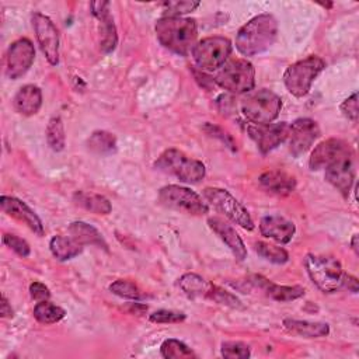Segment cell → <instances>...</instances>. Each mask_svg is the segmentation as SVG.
<instances>
[{"mask_svg":"<svg viewBox=\"0 0 359 359\" xmlns=\"http://www.w3.org/2000/svg\"><path fill=\"white\" fill-rule=\"evenodd\" d=\"M14 109L24 116L35 115L42 105V91L38 86L25 84L22 86L13 98Z\"/></svg>","mask_w":359,"mask_h":359,"instance_id":"22","label":"cell"},{"mask_svg":"<svg viewBox=\"0 0 359 359\" xmlns=\"http://www.w3.org/2000/svg\"><path fill=\"white\" fill-rule=\"evenodd\" d=\"M93 15L98 20V27H100V35H101V42L100 48L102 52L109 53L115 49L116 42H118V35H116V27L114 24V18L109 13V1H93L90 4Z\"/></svg>","mask_w":359,"mask_h":359,"instance_id":"16","label":"cell"},{"mask_svg":"<svg viewBox=\"0 0 359 359\" xmlns=\"http://www.w3.org/2000/svg\"><path fill=\"white\" fill-rule=\"evenodd\" d=\"M158 201L165 208L192 215H206L209 208L208 203L194 191L181 185H165L158 191Z\"/></svg>","mask_w":359,"mask_h":359,"instance_id":"9","label":"cell"},{"mask_svg":"<svg viewBox=\"0 0 359 359\" xmlns=\"http://www.w3.org/2000/svg\"><path fill=\"white\" fill-rule=\"evenodd\" d=\"M31 22L42 53L52 66H56L59 63V32L55 24L48 15L38 11L32 13Z\"/></svg>","mask_w":359,"mask_h":359,"instance_id":"11","label":"cell"},{"mask_svg":"<svg viewBox=\"0 0 359 359\" xmlns=\"http://www.w3.org/2000/svg\"><path fill=\"white\" fill-rule=\"evenodd\" d=\"M259 231L264 237L271 238L279 244H287L296 231L293 222L278 216L268 215L259 220Z\"/></svg>","mask_w":359,"mask_h":359,"instance_id":"19","label":"cell"},{"mask_svg":"<svg viewBox=\"0 0 359 359\" xmlns=\"http://www.w3.org/2000/svg\"><path fill=\"white\" fill-rule=\"evenodd\" d=\"M160 171L168 172L187 184H198L205 177V165L202 161L188 157L177 149L164 150L154 163Z\"/></svg>","mask_w":359,"mask_h":359,"instance_id":"4","label":"cell"},{"mask_svg":"<svg viewBox=\"0 0 359 359\" xmlns=\"http://www.w3.org/2000/svg\"><path fill=\"white\" fill-rule=\"evenodd\" d=\"M52 255L59 261H67L83 251V245L72 236H55L49 243Z\"/></svg>","mask_w":359,"mask_h":359,"instance_id":"27","label":"cell"},{"mask_svg":"<svg viewBox=\"0 0 359 359\" xmlns=\"http://www.w3.org/2000/svg\"><path fill=\"white\" fill-rule=\"evenodd\" d=\"M65 316L66 311L60 306H56L49 300L38 302L34 307V317L41 324H55L60 321Z\"/></svg>","mask_w":359,"mask_h":359,"instance_id":"30","label":"cell"},{"mask_svg":"<svg viewBox=\"0 0 359 359\" xmlns=\"http://www.w3.org/2000/svg\"><path fill=\"white\" fill-rule=\"evenodd\" d=\"M195 65L203 72H215L220 69L231 53V42L224 36H208L201 39L192 48Z\"/></svg>","mask_w":359,"mask_h":359,"instance_id":"8","label":"cell"},{"mask_svg":"<svg viewBox=\"0 0 359 359\" xmlns=\"http://www.w3.org/2000/svg\"><path fill=\"white\" fill-rule=\"evenodd\" d=\"M73 202L77 206L95 215H109L112 210L111 202L104 195H100V194L77 191L73 195Z\"/></svg>","mask_w":359,"mask_h":359,"instance_id":"26","label":"cell"},{"mask_svg":"<svg viewBox=\"0 0 359 359\" xmlns=\"http://www.w3.org/2000/svg\"><path fill=\"white\" fill-rule=\"evenodd\" d=\"M344 286L348 287V290H351L352 293H356L358 292V279L355 276H352V275H346L345 273Z\"/></svg>","mask_w":359,"mask_h":359,"instance_id":"43","label":"cell"},{"mask_svg":"<svg viewBox=\"0 0 359 359\" xmlns=\"http://www.w3.org/2000/svg\"><path fill=\"white\" fill-rule=\"evenodd\" d=\"M3 243H4L8 248H11L17 255H20L21 258H27V257L29 255V252H31L29 244H28L24 238H21V237H18V236H15V234L6 233V234L3 236Z\"/></svg>","mask_w":359,"mask_h":359,"instance_id":"38","label":"cell"},{"mask_svg":"<svg viewBox=\"0 0 359 359\" xmlns=\"http://www.w3.org/2000/svg\"><path fill=\"white\" fill-rule=\"evenodd\" d=\"M341 112L351 119L352 122L358 121V93H352L351 97H348L342 104H341Z\"/></svg>","mask_w":359,"mask_h":359,"instance_id":"40","label":"cell"},{"mask_svg":"<svg viewBox=\"0 0 359 359\" xmlns=\"http://www.w3.org/2000/svg\"><path fill=\"white\" fill-rule=\"evenodd\" d=\"M29 294L34 300L36 302H43V300H49L50 297V290L46 285H43L42 282H32L29 285Z\"/></svg>","mask_w":359,"mask_h":359,"instance_id":"41","label":"cell"},{"mask_svg":"<svg viewBox=\"0 0 359 359\" xmlns=\"http://www.w3.org/2000/svg\"><path fill=\"white\" fill-rule=\"evenodd\" d=\"M280 109V97L268 88L252 91L241 101L243 115L254 125L272 123V121L278 118Z\"/></svg>","mask_w":359,"mask_h":359,"instance_id":"5","label":"cell"},{"mask_svg":"<svg viewBox=\"0 0 359 359\" xmlns=\"http://www.w3.org/2000/svg\"><path fill=\"white\" fill-rule=\"evenodd\" d=\"M306 271L311 282L324 293H332L344 286L345 272L341 262L330 255L307 254L304 258Z\"/></svg>","mask_w":359,"mask_h":359,"instance_id":"3","label":"cell"},{"mask_svg":"<svg viewBox=\"0 0 359 359\" xmlns=\"http://www.w3.org/2000/svg\"><path fill=\"white\" fill-rule=\"evenodd\" d=\"M35 48L32 42L27 38H20L14 41L6 56V74L11 80H17L24 76L34 63Z\"/></svg>","mask_w":359,"mask_h":359,"instance_id":"12","label":"cell"},{"mask_svg":"<svg viewBox=\"0 0 359 359\" xmlns=\"http://www.w3.org/2000/svg\"><path fill=\"white\" fill-rule=\"evenodd\" d=\"M252 282L264 290V293L276 302H292L296 300L299 297H302L304 294V289L302 286H286V285H276L272 283L271 280H268L266 278L261 276V275H255L252 278Z\"/></svg>","mask_w":359,"mask_h":359,"instance_id":"23","label":"cell"},{"mask_svg":"<svg viewBox=\"0 0 359 359\" xmlns=\"http://www.w3.org/2000/svg\"><path fill=\"white\" fill-rule=\"evenodd\" d=\"M348 156H352V150L349 144L341 139L331 137L318 143L314 147L309 158V167L310 170L317 171L321 168H327L332 163Z\"/></svg>","mask_w":359,"mask_h":359,"instance_id":"15","label":"cell"},{"mask_svg":"<svg viewBox=\"0 0 359 359\" xmlns=\"http://www.w3.org/2000/svg\"><path fill=\"white\" fill-rule=\"evenodd\" d=\"M0 314L1 317L7 318V317H13V309L7 300V297L3 294L1 296V304H0Z\"/></svg>","mask_w":359,"mask_h":359,"instance_id":"42","label":"cell"},{"mask_svg":"<svg viewBox=\"0 0 359 359\" xmlns=\"http://www.w3.org/2000/svg\"><path fill=\"white\" fill-rule=\"evenodd\" d=\"M255 251L259 257L273 264H285L289 259V254L285 248L265 243V241L255 243Z\"/></svg>","mask_w":359,"mask_h":359,"instance_id":"34","label":"cell"},{"mask_svg":"<svg viewBox=\"0 0 359 359\" xmlns=\"http://www.w3.org/2000/svg\"><path fill=\"white\" fill-rule=\"evenodd\" d=\"M205 297H208L219 304L231 307V309H241V302L238 300V297H236L233 293H230L219 286H215V285L209 286V290Z\"/></svg>","mask_w":359,"mask_h":359,"instance_id":"35","label":"cell"},{"mask_svg":"<svg viewBox=\"0 0 359 359\" xmlns=\"http://www.w3.org/2000/svg\"><path fill=\"white\" fill-rule=\"evenodd\" d=\"M150 321L157 324H168V323H181L185 320V314L172 310H157L150 314Z\"/></svg>","mask_w":359,"mask_h":359,"instance_id":"39","label":"cell"},{"mask_svg":"<svg viewBox=\"0 0 359 359\" xmlns=\"http://www.w3.org/2000/svg\"><path fill=\"white\" fill-rule=\"evenodd\" d=\"M199 1H165L163 4L167 11V17H181L199 7Z\"/></svg>","mask_w":359,"mask_h":359,"instance_id":"37","label":"cell"},{"mask_svg":"<svg viewBox=\"0 0 359 359\" xmlns=\"http://www.w3.org/2000/svg\"><path fill=\"white\" fill-rule=\"evenodd\" d=\"M351 245H352V250L355 251V254L358 255L359 254V250H358V234H353V237L351 240Z\"/></svg>","mask_w":359,"mask_h":359,"instance_id":"44","label":"cell"},{"mask_svg":"<svg viewBox=\"0 0 359 359\" xmlns=\"http://www.w3.org/2000/svg\"><path fill=\"white\" fill-rule=\"evenodd\" d=\"M203 198L216 212L224 215L233 223L245 230L254 229V222L248 210L229 191L223 188H205Z\"/></svg>","mask_w":359,"mask_h":359,"instance_id":"10","label":"cell"},{"mask_svg":"<svg viewBox=\"0 0 359 359\" xmlns=\"http://www.w3.org/2000/svg\"><path fill=\"white\" fill-rule=\"evenodd\" d=\"M352 156L344 157L325 168V180L344 196H348L355 180Z\"/></svg>","mask_w":359,"mask_h":359,"instance_id":"18","label":"cell"},{"mask_svg":"<svg viewBox=\"0 0 359 359\" xmlns=\"http://www.w3.org/2000/svg\"><path fill=\"white\" fill-rule=\"evenodd\" d=\"M158 42L177 55H187L196 43L198 27L194 18L161 17L154 27Z\"/></svg>","mask_w":359,"mask_h":359,"instance_id":"2","label":"cell"},{"mask_svg":"<svg viewBox=\"0 0 359 359\" xmlns=\"http://www.w3.org/2000/svg\"><path fill=\"white\" fill-rule=\"evenodd\" d=\"M320 136V128L314 119L299 118L289 123V151L299 157L304 154Z\"/></svg>","mask_w":359,"mask_h":359,"instance_id":"13","label":"cell"},{"mask_svg":"<svg viewBox=\"0 0 359 359\" xmlns=\"http://www.w3.org/2000/svg\"><path fill=\"white\" fill-rule=\"evenodd\" d=\"M87 146L97 154H111L116 150V137L107 130H95L90 135Z\"/></svg>","mask_w":359,"mask_h":359,"instance_id":"28","label":"cell"},{"mask_svg":"<svg viewBox=\"0 0 359 359\" xmlns=\"http://www.w3.org/2000/svg\"><path fill=\"white\" fill-rule=\"evenodd\" d=\"M208 224L213 230V233H216V236L231 250V252L234 254V257L237 259H240V261L245 259L247 248H245L241 237L238 236V233L227 222H224L219 217H209Z\"/></svg>","mask_w":359,"mask_h":359,"instance_id":"20","label":"cell"},{"mask_svg":"<svg viewBox=\"0 0 359 359\" xmlns=\"http://www.w3.org/2000/svg\"><path fill=\"white\" fill-rule=\"evenodd\" d=\"M160 352H161V356L165 359H182V358H195L196 356L188 345H185L182 341L174 339V338L165 339L160 346Z\"/></svg>","mask_w":359,"mask_h":359,"instance_id":"32","label":"cell"},{"mask_svg":"<svg viewBox=\"0 0 359 359\" xmlns=\"http://www.w3.org/2000/svg\"><path fill=\"white\" fill-rule=\"evenodd\" d=\"M283 327L293 335H299L303 338H321L330 334V327L327 323L318 321H307V320H294L285 318Z\"/></svg>","mask_w":359,"mask_h":359,"instance_id":"24","label":"cell"},{"mask_svg":"<svg viewBox=\"0 0 359 359\" xmlns=\"http://www.w3.org/2000/svg\"><path fill=\"white\" fill-rule=\"evenodd\" d=\"M220 353L226 359H247L250 358V346L240 341H226L222 344Z\"/></svg>","mask_w":359,"mask_h":359,"instance_id":"36","label":"cell"},{"mask_svg":"<svg viewBox=\"0 0 359 359\" xmlns=\"http://www.w3.org/2000/svg\"><path fill=\"white\" fill-rule=\"evenodd\" d=\"M46 142L53 151H62L66 146L65 125L60 116H52L46 126Z\"/></svg>","mask_w":359,"mask_h":359,"instance_id":"31","label":"cell"},{"mask_svg":"<svg viewBox=\"0 0 359 359\" xmlns=\"http://www.w3.org/2000/svg\"><path fill=\"white\" fill-rule=\"evenodd\" d=\"M67 231L81 245L90 244V245H95L98 248H104L105 251H108V244L104 240L102 234L95 227H93L91 224H88L86 222L77 220V222L70 223L67 227Z\"/></svg>","mask_w":359,"mask_h":359,"instance_id":"25","label":"cell"},{"mask_svg":"<svg viewBox=\"0 0 359 359\" xmlns=\"http://www.w3.org/2000/svg\"><path fill=\"white\" fill-rule=\"evenodd\" d=\"M215 83L234 94L250 93L255 86V69L247 59H230L216 73Z\"/></svg>","mask_w":359,"mask_h":359,"instance_id":"7","label":"cell"},{"mask_svg":"<svg viewBox=\"0 0 359 359\" xmlns=\"http://www.w3.org/2000/svg\"><path fill=\"white\" fill-rule=\"evenodd\" d=\"M258 182L264 191L278 196H286L292 194L296 188L294 177L278 170H269L262 172L258 178Z\"/></svg>","mask_w":359,"mask_h":359,"instance_id":"21","label":"cell"},{"mask_svg":"<svg viewBox=\"0 0 359 359\" xmlns=\"http://www.w3.org/2000/svg\"><path fill=\"white\" fill-rule=\"evenodd\" d=\"M324 67L325 62L316 55H310L292 63L283 73V83L286 90L297 98L304 97Z\"/></svg>","mask_w":359,"mask_h":359,"instance_id":"6","label":"cell"},{"mask_svg":"<svg viewBox=\"0 0 359 359\" xmlns=\"http://www.w3.org/2000/svg\"><path fill=\"white\" fill-rule=\"evenodd\" d=\"M247 132L250 137L255 142L258 150L262 154H266L287 139L289 123L287 122L266 123V125L250 123L247 126Z\"/></svg>","mask_w":359,"mask_h":359,"instance_id":"14","label":"cell"},{"mask_svg":"<svg viewBox=\"0 0 359 359\" xmlns=\"http://www.w3.org/2000/svg\"><path fill=\"white\" fill-rule=\"evenodd\" d=\"M0 205H1V209L4 213H7L8 216L27 224L35 234L43 236L42 220L24 201L14 198V196L3 195L0 198Z\"/></svg>","mask_w":359,"mask_h":359,"instance_id":"17","label":"cell"},{"mask_svg":"<svg viewBox=\"0 0 359 359\" xmlns=\"http://www.w3.org/2000/svg\"><path fill=\"white\" fill-rule=\"evenodd\" d=\"M180 289L191 299L206 296L210 283H208L202 276L196 273H184L180 278Z\"/></svg>","mask_w":359,"mask_h":359,"instance_id":"29","label":"cell"},{"mask_svg":"<svg viewBox=\"0 0 359 359\" xmlns=\"http://www.w3.org/2000/svg\"><path fill=\"white\" fill-rule=\"evenodd\" d=\"M278 36V21L264 13L245 22L237 32L236 48L244 56H255L268 50Z\"/></svg>","mask_w":359,"mask_h":359,"instance_id":"1","label":"cell"},{"mask_svg":"<svg viewBox=\"0 0 359 359\" xmlns=\"http://www.w3.org/2000/svg\"><path fill=\"white\" fill-rule=\"evenodd\" d=\"M109 290L119 297L135 300V302L143 300L146 297V294L142 292V289L135 282L125 280V279H118V280L112 282L109 285Z\"/></svg>","mask_w":359,"mask_h":359,"instance_id":"33","label":"cell"}]
</instances>
